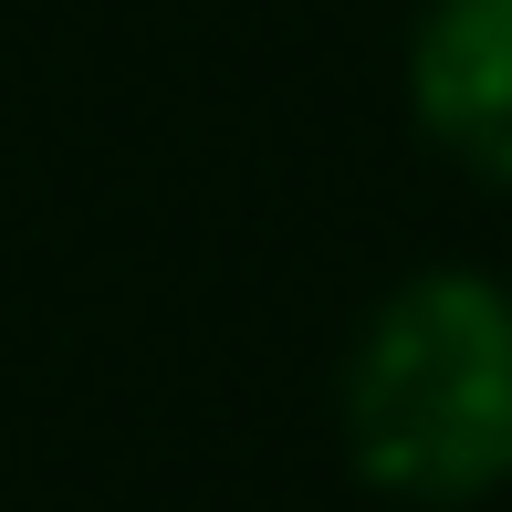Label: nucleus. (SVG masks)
Returning a JSON list of instances; mask_svg holds the SVG:
<instances>
[{
  "label": "nucleus",
  "mask_w": 512,
  "mask_h": 512,
  "mask_svg": "<svg viewBox=\"0 0 512 512\" xmlns=\"http://www.w3.org/2000/svg\"><path fill=\"white\" fill-rule=\"evenodd\" d=\"M345 460L387 502L460 512L512 481V283L492 272H408L356 324L335 387Z\"/></svg>",
  "instance_id": "f257e3e1"
},
{
  "label": "nucleus",
  "mask_w": 512,
  "mask_h": 512,
  "mask_svg": "<svg viewBox=\"0 0 512 512\" xmlns=\"http://www.w3.org/2000/svg\"><path fill=\"white\" fill-rule=\"evenodd\" d=\"M408 105L439 157L512 189V0H429L418 11Z\"/></svg>",
  "instance_id": "f03ea898"
}]
</instances>
